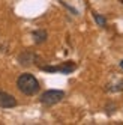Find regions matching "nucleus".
I'll list each match as a JSON object with an SVG mask.
<instances>
[{
    "instance_id": "f257e3e1",
    "label": "nucleus",
    "mask_w": 123,
    "mask_h": 125,
    "mask_svg": "<svg viewBox=\"0 0 123 125\" xmlns=\"http://www.w3.org/2000/svg\"><path fill=\"white\" fill-rule=\"evenodd\" d=\"M17 86H18V89L27 96H32V95H36L39 92V82L38 78L35 77L33 74H29V73H24L18 77V80H17Z\"/></svg>"
},
{
    "instance_id": "f03ea898",
    "label": "nucleus",
    "mask_w": 123,
    "mask_h": 125,
    "mask_svg": "<svg viewBox=\"0 0 123 125\" xmlns=\"http://www.w3.org/2000/svg\"><path fill=\"white\" fill-rule=\"evenodd\" d=\"M63 98H65V92L63 91H56V89H53V91L44 92L41 95V98H39V101H41V104L50 107V105H54V104L60 103Z\"/></svg>"
},
{
    "instance_id": "7ed1b4c3",
    "label": "nucleus",
    "mask_w": 123,
    "mask_h": 125,
    "mask_svg": "<svg viewBox=\"0 0 123 125\" xmlns=\"http://www.w3.org/2000/svg\"><path fill=\"white\" fill-rule=\"evenodd\" d=\"M42 71H47V73H62V74H71L77 69V63L72 60L63 62L62 65H56V66H50V65H41L39 66Z\"/></svg>"
},
{
    "instance_id": "20e7f679",
    "label": "nucleus",
    "mask_w": 123,
    "mask_h": 125,
    "mask_svg": "<svg viewBox=\"0 0 123 125\" xmlns=\"http://www.w3.org/2000/svg\"><path fill=\"white\" fill-rule=\"evenodd\" d=\"M17 104L18 103H17L15 96L0 91V107H3V109H12V107H17Z\"/></svg>"
},
{
    "instance_id": "39448f33",
    "label": "nucleus",
    "mask_w": 123,
    "mask_h": 125,
    "mask_svg": "<svg viewBox=\"0 0 123 125\" xmlns=\"http://www.w3.org/2000/svg\"><path fill=\"white\" fill-rule=\"evenodd\" d=\"M35 59H36V54H33L32 51H24V53H21V54L18 56V62L23 66L32 65L33 62H35Z\"/></svg>"
},
{
    "instance_id": "423d86ee",
    "label": "nucleus",
    "mask_w": 123,
    "mask_h": 125,
    "mask_svg": "<svg viewBox=\"0 0 123 125\" xmlns=\"http://www.w3.org/2000/svg\"><path fill=\"white\" fill-rule=\"evenodd\" d=\"M32 36H33V41L35 44H42V42H45L47 38H48V33L45 30H35L32 33Z\"/></svg>"
},
{
    "instance_id": "0eeeda50",
    "label": "nucleus",
    "mask_w": 123,
    "mask_h": 125,
    "mask_svg": "<svg viewBox=\"0 0 123 125\" xmlns=\"http://www.w3.org/2000/svg\"><path fill=\"white\" fill-rule=\"evenodd\" d=\"M105 89H107L108 92H122L123 91V78L116 80L114 83H108Z\"/></svg>"
},
{
    "instance_id": "6e6552de",
    "label": "nucleus",
    "mask_w": 123,
    "mask_h": 125,
    "mask_svg": "<svg viewBox=\"0 0 123 125\" xmlns=\"http://www.w3.org/2000/svg\"><path fill=\"white\" fill-rule=\"evenodd\" d=\"M93 18H95L96 23H98V26H101V27H107V18H105V17H102L101 14L93 12Z\"/></svg>"
},
{
    "instance_id": "1a4fd4ad",
    "label": "nucleus",
    "mask_w": 123,
    "mask_h": 125,
    "mask_svg": "<svg viewBox=\"0 0 123 125\" xmlns=\"http://www.w3.org/2000/svg\"><path fill=\"white\" fill-rule=\"evenodd\" d=\"M120 66H122V69H123V60H122V62H120Z\"/></svg>"
},
{
    "instance_id": "9d476101",
    "label": "nucleus",
    "mask_w": 123,
    "mask_h": 125,
    "mask_svg": "<svg viewBox=\"0 0 123 125\" xmlns=\"http://www.w3.org/2000/svg\"><path fill=\"white\" fill-rule=\"evenodd\" d=\"M122 3H123V0H122Z\"/></svg>"
}]
</instances>
